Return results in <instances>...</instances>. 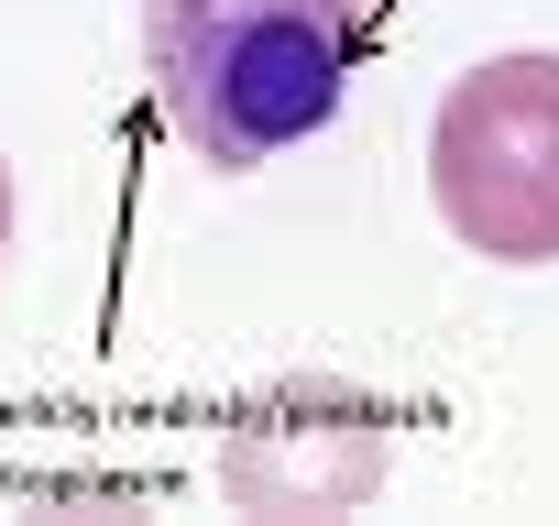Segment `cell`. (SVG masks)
<instances>
[{
  "label": "cell",
  "instance_id": "1",
  "mask_svg": "<svg viewBox=\"0 0 559 526\" xmlns=\"http://www.w3.org/2000/svg\"><path fill=\"white\" fill-rule=\"evenodd\" d=\"M143 67H154L165 132L198 165L252 176V165H274L286 143H308L341 110L352 23L330 0H154L143 12Z\"/></svg>",
  "mask_w": 559,
  "mask_h": 526
},
{
  "label": "cell",
  "instance_id": "2",
  "mask_svg": "<svg viewBox=\"0 0 559 526\" xmlns=\"http://www.w3.org/2000/svg\"><path fill=\"white\" fill-rule=\"evenodd\" d=\"M428 198L483 263H559V56H483L428 110Z\"/></svg>",
  "mask_w": 559,
  "mask_h": 526
},
{
  "label": "cell",
  "instance_id": "3",
  "mask_svg": "<svg viewBox=\"0 0 559 526\" xmlns=\"http://www.w3.org/2000/svg\"><path fill=\"white\" fill-rule=\"evenodd\" d=\"M384 471H395V417L330 373L252 395L219 439V493L241 515H352Z\"/></svg>",
  "mask_w": 559,
  "mask_h": 526
},
{
  "label": "cell",
  "instance_id": "4",
  "mask_svg": "<svg viewBox=\"0 0 559 526\" xmlns=\"http://www.w3.org/2000/svg\"><path fill=\"white\" fill-rule=\"evenodd\" d=\"M0 252H12V165H0Z\"/></svg>",
  "mask_w": 559,
  "mask_h": 526
},
{
  "label": "cell",
  "instance_id": "5",
  "mask_svg": "<svg viewBox=\"0 0 559 526\" xmlns=\"http://www.w3.org/2000/svg\"><path fill=\"white\" fill-rule=\"evenodd\" d=\"M330 12H341V23H373V12H384V0H330Z\"/></svg>",
  "mask_w": 559,
  "mask_h": 526
}]
</instances>
